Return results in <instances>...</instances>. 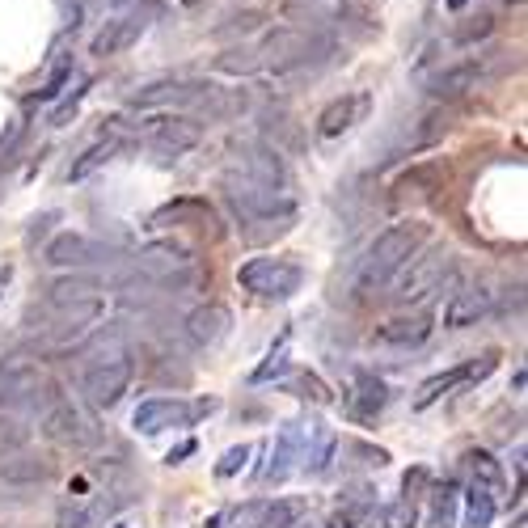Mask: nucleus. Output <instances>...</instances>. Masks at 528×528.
<instances>
[{
	"instance_id": "obj_1",
	"label": "nucleus",
	"mask_w": 528,
	"mask_h": 528,
	"mask_svg": "<svg viewBox=\"0 0 528 528\" xmlns=\"http://www.w3.org/2000/svg\"><path fill=\"white\" fill-rule=\"evenodd\" d=\"M427 233H431V229H427L423 220H398V224H389V229L372 241L364 267H360V275H355V292H360V296H372L376 288H385L389 279L398 275L406 262L423 250Z\"/></svg>"
},
{
	"instance_id": "obj_2",
	"label": "nucleus",
	"mask_w": 528,
	"mask_h": 528,
	"mask_svg": "<svg viewBox=\"0 0 528 528\" xmlns=\"http://www.w3.org/2000/svg\"><path fill=\"white\" fill-rule=\"evenodd\" d=\"M457 279V254L444 250V245H436V250L427 254H414L406 267L398 271V284H393V305H423L427 296L444 292V284H452Z\"/></svg>"
},
{
	"instance_id": "obj_3",
	"label": "nucleus",
	"mask_w": 528,
	"mask_h": 528,
	"mask_svg": "<svg viewBox=\"0 0 528 528\" xmlns=\"http://www.w3.org/2000/svg\"><path fill=\"white\" fill-rule=\"evenodd\" d=\"M254 55H258V68L296 72V68H309L313 60L330 55V39L317 30H305V26H279L254 47Z\"/></svg>"
},
{
	"instance_id": "obj_4",
	"label": "nucleus",
	"mask_w": 528,
	"mask_h": 528,
	"mask_svg": "<svg viewBox=\"0 0 528 528\" xmlns=\"http://www.w3.org/2000/svg\"><path fill=\"white\" fill-rule=\"evenodd\" d=\"M220 186H224V199L233 203V212H237L245 224H250V220H267V216H284V212H296L284 186L254 182V178L237 174V169H224Z\"/></svg>"
},
{
	"instance_id": "obj_5",
	"label": "nucleus",
	"mask_w": 528,
	"mask_h": 528,
	"mask_svg": "<svg viewBox=\"0 0 528 528\" xmlns=\"http://www.w3.org/2000/svg\"><path fill=\"white\" fill-rule=\"evenodd\" d=\"M131 376H136V364L123 347H110L98 355V364L85 368V398L98 410H115L123 402V393L131 389Z\"/></svg>"
},
{
	"instance_id": "obj_6",
	"label": "nucleus",
	"mask_w": 528,
	"mask_h": 528,
	"mask_svg": "<svg viewBox=\"0 0 528 528\" xmlns=\"http://www.w3.org/2000/svg\"><path fill=\"white\" fill-rule=\"evenodd\" d=\"M237 284L245 292L262 296V300H288L300 292V284H305V271L288 258H250L237 271Z\"/></svg>"
},
{
	"instance_id": "obj_7",
	"label": "nucleus",
	"mask_w": 528,
	"mask_h": 528,
	"mask_svg": "<svg viewBox=\"0 0 528 528\" xmlns=\"http://www.w3.org/2000/svg\"><path fill=\"white\" fill-rule=\"evenodd\" d=\"M43 440L55 444V448H93L102 440V431L98 423L89 419V414L81 406H72V402H55L47 410V419H43Z\"/></svg>"
},
{
	"instance_id": "obj_8",
	"label": "nucleus",
	"mask_w": 528,
	"mask_h": 528,
	"mask_svg": "<svg viewBox=\"0 0 528 528\" xmlns=\"http://www.w3.org/2000/svg\"><path fill=\"white\" fill-rule=\"evenodd\" d=\"M212 410H216V402L186 406L178 398H148L136 406V414H131V427H136L140 436H161L169 427H191L199 414H212Z\"/></svg>"
},
{
	"instance_id": "obj_9",
	"label": "nucleus",
	"mask_w": 528,
	"mask_h": 528,
	"mask_svg": "<svg viewBox=\"0 0 528 528\" xmlns=\"http://www.w3.org/2000/svg\"><path fill=\"white\" fill-rule=\"evenodd\" d=\"M499 368V351H482L478 360H465L457 368H448L440 376H431V381L419 385V398H414V410H431L440 398H448L452 389H461V385H474V381H486L490 372Z\"/></svg>"
},
{
	"instance_id": "obj_10",
	"label": "nucleus",
	"mask_w": 528,
	"mask_h": 528,
	"mask_svg": "<svg viewBox=\"0 0 528 528\" xmlns=\"http://www.w3.org/2000/svg\"><path fill=\"white\" fill-rule=\"evenodd\" d=\"M148 17H153V5H136V9H127V13H119V17H110V22L93 34V43H89V51L93 55H102V60H110V55H119V51H127L131 43L140 39V34L148 30Z\"/></svg>"
},
{
	"instance_id": "obj_11",
	"label": "nucleus",
	"mask_w": 528,
	"mask_h": 528,
	"mask_svg": "<svg viewBox=\"0 0 528 528\" xmlns=\"http://www.w3.org/2000/svg\"><path fill=\"white\" fill-rule=\"evenodd\" d=\"M490 309H495V288H490V279L465 284L461 292H452V300H448L444 330H469V326H478L482 317H490Z\"/></svg>"
},
{
	"instance_id": "obj_12",
	"label": "nucleus",
	"mask_w": 528,
	"mask_h": 528,
	"mask_svg": "<svg viewBox=\"0 0 528 528\" xmlns=\"http://www.w3.org/2000/svg\"><path fill=\"white\" fill-rule=\"evenodd\" d=\"M191 262H195L191 250H186V245H178V241H153V245H144V250L136 254V267L144 275L161 279V284H174V275L191 271Z\"/></svg>"
},
{
	"instance_id": "obj_13",
	"label": "nucleus",
	"mask_w": 528,
	"mask_h": 528,
	"mask_svg": "<svg viewBox=\"0 0 528 528\" xmlns=\"http://www.w3.org/2000/svg\"><path fill=\"white\" fill-rule=\"evenodd\" d=\"M229 169H237V174L254 178V182H267V186H288V169L275 148H267V144H241Z\"/></svg>"
},
{
	"instance_id": "obj_14",
	"label": "nucleus",
	"mask_w": 528,
	"mask_h": 528,
	"mask_svg": "<svg viewBox=\"0 0 528 528\" xmlns=\"http://www.w3.org/2000/svg\"><path fill=\"white\" fill-rule=\"evenodd\" d=\"M482 81V64L478 60H457V64H448L440 72H431L427 77V98H436V102H457L465 98L469 89H478Z\"/></svg>"
},
{
	"instance_id": "obj_15",
	"label": "nucleus",
	"mask_w": 528,
	"mask_h": 528,
	"mask_svg": "<svg viewBox=\"0 0 528 528\" xmlns=\"http://www.w3.org/2000/svg\"><path fill=\"white\" fill-rule=\"evenodd\" d=\"M203 140V123L195 115H161L153 119V144L161 148V153H191V148H199Z\"/></svg>"
},
{
	"instance_id": "obj_16",
	"label": "nucleus",
	"mask_w": 528,
	"mask_h": 528,
	"mask_svg": "<svg viewBox=\"0 0 528 528\" xmlns=\"http://www.w3.org/2000/svg\"><path fill=\"white\" fill-rule=\"evenodd\" d=\"M102 296H89V300H77V305H64L60 313V326L51 330V347H72V343H81V338L98 326V317H102Z\"/></svg>"
},
{
	"instance_id": "obj_17",
	"label": "nucleus",
	"mask_w": 528,
	"mask_h": 528,
	"mask_svg": "<svg viewBox=\"0 0 528 528\" xmlns=\"http://www.w3.org/2000/svg\"><path fill=\"white\" fill-rule=\"evenodd\" d=\"M229 326H233V313L216 305V300H207V305H195L191 313H186V334L195 338L199 347H216L229 338Z\"/></svg>"
},
{
	"instance_id": "obj_18",
	"label": "nucleus",
	"mask_w": 528,
	"mask_h": 528,
	"mask_svg": "<svg viewBox=\"0 0 528 528\" xmlns=\"http://www.w3.org/2000/svg\"><path fill=\"white\" fill-rule=\"evenodd\" d=\"M427 334H431L427 313H402V317H393V322L376 326L372 343L376 347H419V343H427Z\"/></svg>"
},
{
	"instance_id": "obj_19",
	"label": "nucleus",
	"mask_w": 528,
	"mask_h": 528,
	"mask_svg": "<svg viewBox=\"0 0 528 528\" xmlns=\"http://www.w3.org/2000/svg\"><path fill=\"white\" fill-rule=\"evenodd\" d=\"M98 258H102V245H93L85 233H60L43 250V262H51V267H89Z\"/></svg>"
},
{
	"instance_id": "obj_20",
	"label": "nucleus",
	"mask_w": 528,
	"mask_h": 528,
	"mask_svg": "<svg viewBox=\"0 0 528 528\" xmlns=\"http://www.w3.org/2000/svg\"><path fill=\"white\" fill-rule=\"evenodd\" d=\"M55 478V465L39 452H17V457H5L0 465V482L13 486V490H26V486H43Z\"/></svg>"
},
{
	"instance_id": "obj_21",
	"label": "nucleus",
	"mask_w": 528,
	"mask_h": 528,
	"mask_svg": "<svg viewBox=\"0 0 528 528\" xmlns=\"http://www.w3.org/2000/svg\"><path fill=\"white\" fill-rule=\"evenodd\" d=\"M360 110H364L360 93H343V98H334L322 115H317V136H322V140L347 136V131L355 127V119H360Z\"/></svg>"
},
{
	"instance_id": "obj_22",
	"label": "nucleus",
	"mask_w": 528,
	"mask_h": 528,
	"mask_svg": "<svg viewBox=\"0 0 528 528\" xmlns=\"http://www.w3.org/2000/svg\"><path fill=\"white\" fill-rule=\"evenodd\" d=\"M448 127H452V119H448L444 106L427 110V115H419V119L410 123L406 140H402V153H423V148H436V144L448 136Z\"/></svg>"
},
{
	"instance_id": "obj_23",
	"label": "nucleus",
	"mask_w": 528,
	"mask_h": 528,
	"mask_svg": "<svg viewBox=\"0 0 528 528\" xmlns=\"http://www.w3.org/2000/svg\"><path fill=\"white\" fill-rule=\"evenodd\" d=\"M300 457H305V431H300V423H288L284 431H279V444H275V452H271L267 478H271V482H284Z\"/></svg>"
},
{
	"instance_id": "obj_24",
	"label": "nucleus",
	"mask_w": 528,
	"mask_h": 528,
	"mask_svg": "<svg viewBox=\"0 0 528 528\" xmlns=\"http://www.w3.org/2000/svg\"><path fill=\"white\" fill-rule=\"evenodd\" d=\"M89 296H102V284L93 275H64L55 279L47 288V305L51 309H64V305H77V300H89Z\"/></svg>"
},
{
	"instance_id": "obj_25",
	"label": "nucleus",
	"mask_w": 528,
	"mask_h": 528,
	"mask_svg": "<svg viewBox=\"0 0 528 528\" xmlns=\"http://www.w3.org/2000/svg\"><path fill=\"white\" fill-rule=\"evenodd\" d=\"M465 474L469 478H474V486H482V490H490V495H503V465L495 461V457H490V452H482V448H474V452H465Z\"/></svg>"
},
{
	"instance_id": "obj_26",
	"label": "nucleus",
	"mask_w": 528,
	"mask_h": 528,
	"mask_svg": "<svg viewBox=\"0 0 528 528\" xmlns=\"http://www.w3.org/2000/svg\"><path fill=\"white\" fill-rule=\"evenodd\" d=\"M457 507H461V482L444 478L431 490V528H452L457 524Z\"/></svg>"
},
{
	"instance_id": "obj_27",
	"label": "nucleus",
	"mask_w": 528,
	"mask_h": 528,
	"mask_svg": "<svg viewBox=\"0 0 528 528\" xmlns=\"http://www.w3.org/2000/svg\"><path fill=\"white\" fill-rule=\"evenodd\" d=\"M499 516V499L482 486H469L465 490V528H490Z\"/></svg>"
},
{
	"instance_id": "obj_28",
	"label": "nucleus",
	"mask_w": 528,
	"mask_h": 528,
	"mask_svg": "<svg viewBox=\"0 0 528 528\" xmlns=\"http://www.w3.org/2000/svg\"><path fill=\"white\" fill-rule=\"evenodd\" d=\"M72 72H77V64H72V51H60L51 60L47 77H43V85H39V93H34V98H39V102H55L72 85Z\"/></svg>"
},
{
	"instance_id": "obj_29",
	"label": "nucleus",
	"mask_w": 528,
	"mask_h": 528,
	"mask_svg": "<svg viewBox=\"0 0 528 528\" xmlns=\"http://www.w3.org/2000/svg\"><path fill=\"white\" fill-rule=\"evenodd\" d=\"M305 516V499H279V503H262V512L254 528H296Z\"/></svg>"
},
{
	"instance_id": "obj_30",
	"label": "nucleus",
	"mask_w": 528,
	"mask_h": 528,
	"mask_svg": "<svg viewBox=\"0 0 528 528\" xmlns=\"http://www.w3.org/2000/svg\"><path fill=\"white\" fill-rule=\"evenodd\" d=\"M355 393H360V410L364 414H376V410H385V402H389V385L385 381H376L372 372H355Z\"/></svg>"
},
{
	"instance_id": "obj_31",
	"label": "nucleus",
	"mask_w": 528,
	"mask_h": 528,
	"mask_svg": "<svg viewBox=\"0 0 528 528\" xmlns=\"http://www.w3.org/2000/svg\"><path fill=\"white\" fill-rule=\"evenodd\" d=\"M115 153H119V140H102V144H93L89 153H85L77 165H72V174H68V178H72V182L93 178V174H98V169H102L110 157H115Z\"/></svg>"
},
{
	"instance_id": "obj_32",
	"label": "nucleus",
	"mask_w": 528,
	"mask_h": 528,
	"mask_svg": "<svg viewBox=\"0 0 528 528\" xmlns=\"http://www.w3.org/2000/svg\"><path fill=\"white\" fill-rule=\"evenodd\" d=\"M334 448H338V440L330 436V431H317V452H305V469H309V474H326L330 461H334Z\"/></svg>"
},
{
	"instance_id": "obj_33",
	"label": "nucleus",
	"mask_w": 528,
	"mask_h": 528,
	"mask_svg": "<svg viewBox=\"0 0 528 528\" xmlns=\"http://www.w3.org/2000/svg\"><path fill=\"white\" fill-rule=\"evenodd\" d=\"M85 93H89V77H81V81H77V89H72L68 98L51 110V127H64L72 115H77V110H81V102H85Z\"/></svg>"
},
{
	"instance_id": "obj_34",
	"label": "nucleus",
	"mask_w": 528,
	"mask_h": 528,
	"mask_svg": "<svg viewBox=\"0 0 528 528\" xmlns=\"http://www.w3.org/2000/svg\"><path fill=\"white\" fill-rule=\"evenodd\" d=\"M495 30V17L490 13H478V17H465V26L457 30V43L461 47H469V43H478V39H486V34Z\"/></svg>"
},
{
	"instance_id": "obj_35",
	"label": "nucleus",
	"mask_w": 528,
	"mask_h": 528,
	"mask_svg": "<svg viewBox=\"0 0 528 528\" xmlns=\"http://www.w3.org/2000/svg\"><path fill=\"white\" fill-rule=\"evenodd\" d=\"M279 372H288V334L279 338V347L267 355V364H262V368L254 372V381L262 385V381H271V376H279Z\"/></svg>"
},
{
	"instance_id": "obj_36",
	"label": "nucleus",
	"mask_w": 528,
	"mask_h": 528,
	"mask_svg": "<svg viewBox=\"0 0 528 528\" xmlns=\"http://www.w3.org/2000/svg\"><path fill=\"white\" fill-rule=\"evenodd\" d=\"M258 68V55H254V47H233L229 55H220V72H254Z\"/></svg>"
},
{
	"instance_id": "obj_37",
	"label": "nucleus",
	"mask_w": 528,
	"mask_h": 528,
	"mask_svg": "<svg viewBox=\"0 0 528 528\" xmlns=\"http://www.w3.org/2000/svg\"><path fill=\"white\" fill-rule=\"evenodd\" d=\"M414 524H419L414 503H398V507H385L381 512V528H414Z\"/></svg>"
},
{
	"instance_id": "obj_38",
	"label": "nucleus",
	"mask_w": 528,
	"mask_h": 528,
	"mask_svg": "<svg viewBox=\"0 0 528 528\" xmlns=\"http://www.w3.org/2000/svg\"><path fill=\"white\" fill-rule=\"evenodd\" d=\"M245 461H250V444H237V448H229V452L220 457L216 474H220V478H233V474H241V469H245Z\"/></svg>"
},
{
	"instance_id": "obj_39",
	"label": "nucleus",
	"mask_w": 528,
	"mask_h": 528,
	"mask_svg": "<svg viewBox=\"0 0 528 528\" xmlns=\"http://www.w3.org/2000/svg\"><path fill=\"white\" fill-rule=\"evenodd\" d=\"M347 452H351V457H360V465H368V469L389 465V452H385V448H372V444H347Z\"/></svg>"
},
{
	"instance_id": "obj_40",
	"label": "nucleus",
	"mask_w": 528,
	"mask_h": 528,
	"mask_svg": "<svg viewBox=\"0 0 528 528\" xmlns=\"http://www.w3.org/2000/svg\"><path fill=\"white\" fill-rule=\"evenodd\" d=\"M423 486H427V469H423V465H414L410 474L402 478V490H406V499H402V503H414V499H419V490H423Z\"/></svg>"
},
{
	"instance_id": "obj_41",
	"label": "nucleus",
	"mask_w": 528,
	"mask_h": 528,
	"mask_svg": "<svg viewBox=\"0 0 528 528\" xmlns=\"http://www.w3.org/2000/svg\"><path fill=\"white\" fill-rule=\"evenodd\" d=\"M436 182H440V169H436V165H427V169H410V174H406L398 186L406 191V186H436Z\"/></svg>"
},
{
	"instance_id": "obj_42",
	"label": "nucleus",
	"mask_w": 528,
	"mask_h": 528,
	"mask_svg": "<svg viewBox=\"0 0 528 528\" xmlns=\"http://www.w3.org/2000/svg\"><path fill=\"white\" fill-rule=\"evenodd\" d=\"M85 524H89V512H85V507H72V503L60 507V528H85Z\"/></svg>"
},
{
	"instance_id": "obj_43",
	"label": "nucleus",
	"mask_w": 528,
	"mask_h": 528,
	"mask_svg": "<svg viewBox=\"0 0 528 528\" xmlns=\"http://www.w3.org/2000/svg\"><path fill=\"white\" fill-rule=\"evenodd\" d=\"M360 520H364L360 507H343V512H334V516H330V524H326V528H355Z\"/></svg>"
},
{
	"instance_id": "obj_44",
	"label": "nucleus",
	"mask_w": 528,
	"mask_h": 528,
	"mask_svg": "<svg viewBox=\"0 0 528 528\" xmlns=\"http://www.w3.org/2000/svg\"><path fill=\"white\" fill-rule=\"evenodd\" d=\"M233 524H237V507H224V512H216L207 520V528H233Z\"/></svg>"
},
{
	"instance_id": "obj_45",
	"label": "nucleus",
	"mask_w": 528,
	"mask_h": 528,
	"mask_svg": "<svg viewBox=\"0 0 528 528\" xmlns=\"http://www.w3.org/2000/svg\"><path fill=\"white\" fill-rule=\"evenodd\" d=\"M191 452H195V440H186V444H178L174 452H169L165 461H169V465H182V457H191Z\"/></svg>"
},
{
	"instance_id": "obj_46",
	"label": "nucleus",
	"mask_w": 528,
	"mask_h": 528,
	"mask_svg": "<svg viewBox=\"0 0 528 528\" xmlns=\"http://www.w3.org/2000/svg\"><path fill=\"white\" fill-rule=\"evenodd\" d=\"M305 389L313 393V398H317V402H330V393L322 389V381H317V376H305Z\"/></svg>"
},
{
	"instance_id": "obj_47",
	"label": "nucleus",
	"mask_w": 528,
	"mask_h": 528,
	"mask_svg": "<svg viewBox=\"0 0 528 528\" xmlns=\"http://www.w3.org/2000/svg\"><path fill=\"white\" fill-rule=\"evenodd\" d=\"M9 279H13V267H9V262H5V267H0V292L9 288Z\"/></svg>"
},
{
	"instance_id": "obj_48",
	"label": "nucleus",
	"mask_w": 528,
	"mask_h": 528,
	"mask_svg": "<svg viewBox=\"0 0 528 528\" xmlns=\"http://www.w3.org/2000/svg\"><path fill=\"white\" fill-rule=\"evenodd\" d=\"M465 5H469V0H448V9H452V13H461Z\"/></svg>"
},
{
	"instance_id": "obj_49",
	"label": "nucleus",
	"mask_w": 528,
	"mask_h": 528,
	"mask_svg": "<svg viewBox=\"0 0 528 528\" xmlns=\"http://www.w3.org/2000/svg\"><path fill=\"white\" fill-rule=\"evenodd\" d=\"M507 5H524V0H507Z\"/></svg>"
}]
</instances>
